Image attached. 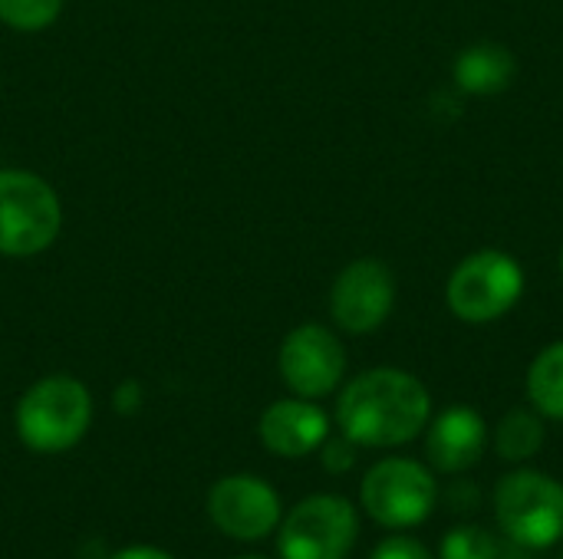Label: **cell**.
<instances>
[{
    "instance_id": "cell-1",
    "label": "cell",
    "mask_w": 563,
    "mask_h": 559,
    "mask_svg": "<svg viewBox=\"0 0 563 559\" xmlns=\"http://www.w3.org/2000/svg\"><path fill=\"white\" fill-rule=\"evenodd\" d=\"M429 412L426 385L402 369H369L336 402L340 432L356 448H399L429 425Z\"/></svg>"
},
{
    "instance_id": "cell-2",
    "label": "cell",
    "mask_w": 563,
    "mask_h": 559,
    "mask_svg": "<svg viewBox=\"0 0 563 559\" xmlns=\"http://www.w3.org/2000/svg\"><path fill=\"white\" fill-rule=\"evenodd\" d=\"M501 534L525 550H551L563 540V484L541 471H511L495 488Z\"/></svg>"
},
{
    "instance_id": "cell-3",
    "label": "cell",
    "mask_w": 563,
    "mask_h": 559,
    "mask_svg": "<svg viewBox=\"0 0 563 559\" xmlns=\"http://www.w3.org/2000/svg\"><path fill=\"white\" fill-rule=\"evenodd\" d=\"M92 418V399L82 382L49 376L36 382L16 405V435L26 448L53 455L73 448Z\"/></svg>"
},
{
    "instance_id": "cell-4",
    "label": "cell",
    "mask_w": 563,
    "mask_h": 559,
    "mask_svg": "<svg viewBox=\"0 0 563 559\" xmlns=\"http://www.w3.org/2000/svg\"><path fill=\"white\" fill-rule=\"evenodd\" d=\"M525 293V270L505 250H478L449 277V310L465 323H495Z\"/></svg>"
},
{
    "instance_id": "cell-5",
    "label": "cell",
    "mask_w": 563,
    "mask_h": 559,
    "mask_svg": "<svg viewBox=\"0 0 563 559\" xmlns=\"http://www.w3.org/2000/svg\"><path fill=\"white\" fill-rule=\"evenodd\" d=\"M363 507L366 514L389 530H409L429 521L435 501H439V484L435 474L412 461V458H386L369 468L363 478Z\"/></svg>"
},
{
    "instance_id": "cell-6",
    "label": "cell",
    "mask_w": 563,
    "mask_h": 559,
    "mask_svg": "<svg viewBox=\"0 0 563 559\" xmlns=\"http://www.w3.org/2000/svg\"><path fill=\"white\" fill-rule=\"evenodd\" d=\"M59 198L30 171H0V254L30 257L59 234Z\"/></svg>"
},
{
    "instance_id": "cell-7",
    "label": "cell",
    "mask_w": 563,
    "mask_h": 559,
    "mask_svg": "<svg viewBox=\"0 0 563 559\" xmlns=\"http://www.w3.org/2000/svg\"><path fill=\"white\" fill-rule=\"evenodd\" d=\"M360 537V521L350 501L320 494L290 511L280 527L284 559H346Z\"/></svg>"
},
{
    "instance_id": "cell-8",
    "label": "cell",
    "mask_w": 563,
    "mask_h": 559,
    "mask_svg": "<svg viewBox=\"0 0 563 559\" xmlns=\"http://www.w3.org/2000/svg\"><path fill=\"white\" fill-rule=\"evenodd\" d=\"M393 303H396V280L389 267L373 257L353 260L336 277L333 293H330V313L336 326L356 336L379 329L389 320Z\"/></svg>"
},
{
    "instance_id": "cell-9",
    "label": "cell",
    "mask_w": 563,
    "mask_h": 559,
    "mask_svg": "<svg viewBox=\"0 0 563 559\" xmlns=\"http://www.w3.org/2000/svg\"><path fill=\"white\" fill-rule=\"evenodd\" d=\"M280 376L300 399H320L330 395L343 372H346V353L340 339L317 323L297 326L284 346H280Z\"/></svg>"
},
{
    "instance_id": "cell-10",
    "label": "cell",
    "mask_w": 563,
    "mask_h": 559,
    "mask_svg": "<svg viewBox=\"0 0 563 559\" xmlns=\"http://www.w3.org/2000/svg\"><path fill=\"white\" fill-rule=\"evenodd\" d=\"M208 514L218 530H224L234 540H261L280 524V497L271 484L234 474L211 488Z\"/></svg>"
},
{
    "instance_id": "cell-11",
    "label": "cell",
    "mask_w": 563,
    "mask_h": 559,
    "mask_svg": "<svg viewBox=\"0 0 563 559\" xmlns=\"http://www.w3.org/2000/svg\"><path fill=\"white\" fill-rule=\"evenodd\" d=\"M488 445V425L485 418L468 405L445 409L426 435V458L442 474H462L485 455Z\"/></svg>"
},
{
    "instance_id": "cell-12",
    "label": "cell",
    "mask_w": 563,
    "mask_h": 559,
    "mask_svg": "<svg viewBox=\"0 0 563 559\" xmlns=\"http://www.w3.org/2000/svg\"><path fill=\"white\" fill-rule=\"evenodd\" d=\"M330 435V422L323 409L307 399L274 402L261 418V441L280 458H303L317 451Z\"/></svg>"
},
{
    "instance_id": "cell-13",
    "label": "cell",
    "mask_w": 563,
    "mask_h": 559,
    "mask_svg": "<svg viewBox=\"0 0 563 559\" xmlns=\"http://www.w3.org/2000/svg\"><path fill=\"white\" fill-rule=\"evenodd\" d=\"M518 72L515 53L501 43H475L455 56L452 79L462 92L472 96H498L511 86Z\"/></svg>"
},
{
    "instance_id": "cell-14",
    "label": "cell",
    "mask_w": 563,
    "mask_h": 559,
    "mask_svg": "<svg viewBox=\"0 0 563 559\" xmlns=\"http://www.w3.org/2000/svg\"><path fill=\"white\" fill-rule=\"evenodd\" d=\"M528 399L541 418L563 422V343H551L528 369Z\"/></svg>"
},
{
    "instance_id": "cell-15",
    "label": "cell",
    "mask_w": 563,
    "mask_h": 559,
    "mask_svg": "<svg viewBox=\"0 0 563 559\" xmlns=\"http://www.w3.org/2000/svg\"><path fill=\"white\" fill-rule=\"evenodd\" d=\"M495 448L505 461H531L544 448V422L538 412L515 409L495 428Z\"/></svg>"
},
{
    "instance_id": "cell-16",
    "label": "cell",
    "mask_w": 563,
    "mask_h": 559,
    "mask_svg": "<svg viewBox=\"0 0 563 559\" xmlns=\"http://www.w3.org/2000/svg\"><path fill=\"white\" fill-rule=\"evenodd\" d=\"M439 559H501V550L488 530H482L475 524H462L445 534Z\"/></svg>"
},
{
    "instance_id": "cell-17",
    "label": "cell",
    "mask_w": 563,
    "mask_h": 559,
    "mask_svg": "<svg viewBox=\"0 0 563 559\" xmlns=\"http://www.w3.org/2000/svg\"><path fill=\"white\" fill-rule=\"evenodd\" d=\"M63 0H0V20L13 30H43L56 20Z\"/></svg>"
},
{
    "instance_id": "cell-18",
    "label": "cell",
    "mask_w": 563,
    "mask_h": 559,
    "mask_svg": "<svg viewBox=\"0 0 563 559\" xmlns=\"http://www.w3.org/2000/svg\"><path fill=\"white\" fill-rule=\"evenodd\" d=\"M323 468L333 474H343L356 465V445L343 435V438H327L323 445Z\"/></svg>"
},
{
    "instance_id": "cell-19",
    "label": "cell",
    "mask_w": 563,
    "mask_h": 559,
    "mask_svg": "<svg viewBox=\"0 0 563 559\" xmlns=\"http://www.w3.org/2000/svg\"><path fill=\"white\" fill-rule=\"evenodd\" d=\"M369 559H435L419 540H409V537H389L383 540L373 557Z\"/></svg>"
},
{
    "instance_id": "cell-20",
    "label": "cell",
    "mask_w": 563,
    "mask_h": 559,
    "mask_svg": "<svg viewBox=\"0 0 563 559\" xmlns=\"http://www.w3.org/2000/svg\"><path fill=\"white\" fill-rule=\"evenodd\" d=\"M449 501H452L455 511H459V504H462V514H468V511H475V504H478V488L468 484V481L452 484V488H449Z\"/></svg>"
},
{
    "instance_id": "cell-21",
    "label": "cell",
    "mask_w": 563,
    "mask_h": 559,
    "mask_svg": "<svg viewBox=\"0 0 563 559\" xmlns=\"http://www.w3.org/2000/svg\"><path fill=\"white\" fill-rule=\"evenodd\" d=\"M112 559H175V557H168L165 550H155V547H129V550H119Z\"/></svg>"
},
{
    "instance_id": "cell-22",
    "label": "cell",
    "mask_w": 563,
    "mask_h": 559,
    "mask_svg": "<svg viewBox=\"0 0 563 559\" xmlns=\"http://www.w3.org/2000/svg\"><path fill=\"white\" fill-rule=\"evenodd\" d=\"M238 559H264V557H238Z\"/></svg>"
},
{
    "instance_id": "cell-23",
    "label": "cell",
    "mask_w": 563,
    "mask_h": 559,
    "mask_svg": "<svg viewBox=\"0 0 563 559\" xmlns=\"http://www.w3.org/2000/svg\"><path fill=\"white\" fill-rule=\"evenodd\" d=\"M561 270H563V250H561Z\"/></svg>"
},
{
    "instance_id": "cell-24",
    "label": "cell",
    "mask_w": 563,
    "mask_h": 559,
    "mask_svg": "<svg viewBox=\"0 0 563 559\" xmlns=\"http://www.w3.org/2000/svg\"><path fill=\"white\" fill-rule=\"evenodd\" d=\"M561 559H563V554H561Z\"/></svg>"
}]
</instances>
